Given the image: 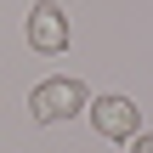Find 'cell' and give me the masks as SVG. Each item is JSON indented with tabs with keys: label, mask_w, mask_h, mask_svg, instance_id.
<instances>
[{
	"label": "cell",
	"mask_w": 153,
	"mask_h": 153,
	"mask_svg": "<svg viewBox=\"0 0 153 153\" xmlns=\"http://www.w3.org/2000/svg\"><path fill=\"white\" fill-rule=\"evenodd\" d=\"M91 125H97L108 142H131V136H136V102H131V97H97V102H91Z\"/></svg>",
	"instance_id": "cell-3"
},
{
	"label": "cell",
	"mask_w": 153,
	"mask_h": 153,
	"mask_svg": "<svg viewBox=\"0 0 153 153\" xmlns=\"http://www.w3.org/2000/svg\"><path fill=\"white\" fill-rule=\"evenodd\" d=\"M136 153H153V131H136Z\"/></svg>",
	"instance_id": "cell-4"
},
{
	"label": "cell",
	"mask_w": 153,
	"mask_h": 153,
	"mask_svg": "<svg viewBox=\"0 0 153 153\" xmlns=\"http://www.w3.org/2000/svg\"><path fill=\"white\" fill-rule=\"evenodd\" d=\"M28 45L34 51H68V17H62V6H51V0H40L34 11H28Z\"/></svg>",
	"instance_id": "cell-2"
},
{
	"label": "cell",
	"mask_w": 153,
	"mask_h": 153,
	"mask_svg": "<svg viewBox=\"0 0 153 153\" xmlns=\"http://www.w3.org/2000/svg\"><path fill=\"white\" fill-rule=\"evenodd\" d=\"M28 108H34V119H40V125L74 119V114L85 108V85H79V79H45V85H34Z\"/></svg>",
	"instance_id": "cell-1"
}]
</instances>
